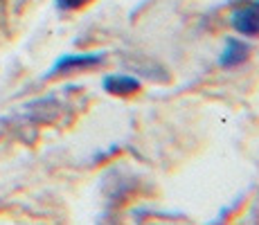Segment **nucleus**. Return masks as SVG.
Returning <instances> with one entry per match:
<instances>
[{
    "label": "nucleus",
    "instance_id": "1",
    "mask_svg": "<svg viewBox=\"0 0 259 225\" xmlns=\"http://www.w3.org/2000/svg\"><path fill=\"white\" fill-rule=\"evenodd\" d=\"M230 25L243 36H259V0L239 3L230 14Z\"/></svg>",
    "mask_w": 259,
    "mask_h": 225
},
{
    "label": "nucleus",
    "instance_id": "2",
    "mask_svg": "<svg viewBox=\"0 0 259 225\" xmlns=\"http://www.w3.org/2000/svg\"><path fill=\"white\" fill-rule=\"evenodd\" d=\"M99 63H104V54H99V52L97 54H68V57H61L54 63L52 70L48 72V77L77 72V70H91V68H97Z\"/></svg>",
    "mask_w": 259,
    "mask_h": 225
},
{
    "label": "nucleus",
    "instance_id": "3",
    "mask_svg": "<svg viewBox=\"0 0 259 225\" xmlns=\"http://www.w3.org/2000/svg\"><path fill=\"white\" fill-rule=\"evenodd\" d=\"M102 88L108 95H115V97H128V95L140 90V81L128 77V74H111L102 81Z\"/></svg>",
    "mask_w": 259,
    "mask_h": 225
},
{
    "label": "nucleus",
    "instance_id": "4",
    "mask_svg": "<svg viewBox=\"0 0 259 225\" xmlns=\"http://www.w3.org/2000/svg\"><path fill=\"white\" fill-rule=\"evenodd\" d=\"M248 54H250L248 43L239 41V38H228L226 48H223L221 57H219V63H221L223 68H235V66H239V63L246 61Z\"/></svg>",
    "mask_w": 259,
    "mask_h": 225
},
{
    "label": "nucleus",
    "instance_id": "5",
    "mask_svg": "<svg viewBox=\"0 0 259 225\" xmlns=\"http://www.w3.org/2000/svg\"><path fill=\"white\" fill-rule=\"evenodd\" d=\"M88 3H93V0H57L59 9H68V12H72V9H81V7H86Z\"/></svg>",
    "mask_w": 259,
    "mask_h": 225
}]
</instances>
